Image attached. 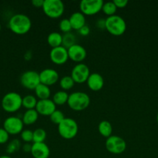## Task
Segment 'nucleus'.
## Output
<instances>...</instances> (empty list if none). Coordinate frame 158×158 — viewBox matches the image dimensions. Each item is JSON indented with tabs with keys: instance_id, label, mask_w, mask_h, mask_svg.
<instances>
[{
	"instance_id": "f257e3e1",
	"label": "nucleus",
	"mask_w": 158,
	"mask_h": 158,
	"mask_svg": "<svg viewBox=\"0 0 158 158\" xmlns=\"http://www.w3.org/2000/svg\"><path fill=\"white\" fill-rule=\"evenodd\" d=\"M9 29L17 35H24L29 32L32 27V21L28 15L18 13L12 15L8 23Z\"/></svg>"
},
{
	"instance_id": "f03ea898",
	"label": "nucleus",
	"mask_w": 158,
	"mask_h": 158,
	"mask_svg": "<svg viewBox=\"0 0 158 158\" xmlns=\"http://www.w3.org/2000/svg\"><path fill=\"white\" fill-rule=\"evenodd\" d=\"M91 103L89 96L81 91L71 94L68 97V105L74 111H82L87 109Z\"/></svg>"
},
{
	"instance_id": "7ed1b4c3",
	"label": "nucleus",
	"mask_w": 158,
	"mask_h": 158,
	"mask_svg": "<svg viewBox=\"0 0 158 158\" xmlns=\"http://www.w3.org/2000/svg\"><path fill=\"white\" fill-rule=\"evenodd\" d=\"M105 29L113 35H122L126 30V23L120 15L108 16L105 19Z\"/></svg>"
},
{
	"instance_id": "20e7f679",
	"label": "nucleus",
	"mask_w": 158,
	"mask_h": 158,
	"mask_svg": "<svg viewBox=\"0 0 158 158\" xmlns=\"http://www.w3.org/2000/svg\"><path fill=\"white\" fill-rule=\"evenodd\" d=\"M57 131L62 138L71 140L74 138L78 133V124L74 119L65 117L64 120L57 125Z\"/></svg>"
},
{
	"instance_id": "39448f33",
	"label": "nucleus",
	"mask_w": 158,
	"mask_h": 158,
	"mask_svg": "<svg viewBox=\"0 0 158 158\" xmlns=\"http://www.w3.org/2000/svg\"><path fill=\"white\" fill-rule=\"evenodd\" d=\"M1 103L6 112L15 113L23 106V97L16 92H9L2 97Z\"/></svg>"
},
{
	"instance_id": "423d86ee",
	"label": "nucleus",
	"mask_w": 158,
	"mask_h": 158,
	"mask_svg": "<svg viewBox=\"0 0 158 158\" xmlns=\"http://www.w3.org/2000/svg\"><path fill=\"white\" fill-rule=\"evenodd\" d=\"M42 9L46 16L57 19L64 14V4L61 0H44Z\"/></svg>"
},
{
	"instance_id": "0eeeda50",
	"label": "nucleus",
	"mask_w": 158,
	"mask_h": 158,
	"mask_svg": "<svg viewBox=\"0 0 158 158\" xmlns=\"http://www.w3.org/2000/svg\"><path fill=\"white\" fill-rule=\"evenodd\" d=\"M105 148L112 154H121L126 149V143L122 137L117 135H112L106 138Z\"/></svg>"
},
{
	"instance_id": "6e6552de",
	"label": "nucleus",
	"mask_w": 158,
	"mask_h": 158,
	"mask_svg": "<svg viewBox=\"0 0 158 158\" xmlns=\"http://www.w3.org/2000/svg\"><path fill=\"white\" fill-rule=\"evenodd\" d=\"M102 0H82L79 5L80 12L85 15H94L102 9Z\"/></svg>"
},
{
	"instance_id": "1a4fd4ad",
	"label": "nucleus",
	"mask_w": 158,
	"mask_h": 158,
	"mask_svg": "<svg viewBox=\"0 0 158 158\" xmlns=\"http://www.w3.org/2000/svg\"><path fill=\"white\" fill-rule=\"evenodd\" d=\"M20 83L26 89H35L40 83V74L33 70L26 71L20 77Z\"/></svg>"
},
{
	"instance_id": "9d476101",
	"label": "nucleus",
	"mask_w": 158,
	"mask_h": 158,
	"mask_svg": "<svg viewBox=\"0 0 158 158\" xmlns=\"http://www.w3.org/2000/svg\"><path fill=\"white\" fill-rule=\"evenodd\" d=\"M90 75V69L86 64L83 63H77L73 67L71 77L76 83H84L87 82Z\"/></svg>"
},
{
	"instance_id": "9b49d317",
	"label": "nucleus",
	"mask_w": 158,
	"mask_h": 158,
	"mask_svg": "<svg viewBox=\"0 0 158 158\" xmlns=\"http://www.w3.org/2000/svg\"><path fill=\"white\" fill-rule=\"evenodd\" d=\"M23 123L22 118L18 117H9L6 119L3 123V128L11 135H16L21 134L23 131Z\"/></svg>"
},
{
	"instance_id": "f8f14e48",
	"label": "nucleus",
	"mask_w": 158,
	"mask_h": 158,
	"mask_svg": "<svg viewBox=\"0 0 158 158\" xmlns=\"http://www.w3.org/2000/svg\"><path fill=\"white\" fill-rule=\"evenodd\" d=\"M50 59L51 62L56 65L64 64L69 59L68 49L64 47L63 46L52 48L50 52Z\"/></svg>"
},
{
	"instance_id": "ddd939ff",
	"label": "nucleus",
	"mask_w": 158,
	"mask_h": 158,
	"mask_svg": "<svg viewBox=\"0 0 158 158\" xmlns=\"http://www.w3.org/2000/svg\"><path fill=\"white\" fill-rule=\"evenodd\" d=\"M40 74V83L46 86H52L59 80V73L57 70L50 68L43 69Z\"/></svg>"
},
{
	"instance_id": "4468645a",
	"label": "nucleus",
	"mask_w": 158,
	"mask_h": 158,
	"mask_svg": "<svg viewBox=\"0 0 158 158\" xmlns=\"http://www.w3.org/2000/svg\"><path fill=\"white\" fill-rule=\"evenodd\" d=\"M56 104L50 99L46 100H39L36 106V110L39 115L50 116L57 110Z\"/></svg>"
},
{
	"instance_id": "2eb2a0df",
	"label": "nucleus",
	"mask_w": 158,
	"mask_h": 158,
	"mask_svg": "<svg viewBox=\"0 0 158 158\" xmlns=\"http://www.w3.org/2000/svg\"><path fill=\"white\" fill-rule=\"evenodd\" d=\"M68 52L70 60L77 63H81L87 56V51L85 48L77 43L68 48Z\"/></svg>"
},
{
	"instance_id": "dca6fc26",
	"label": "nucleus",
	"mask_w": 158,
	"mask_h": 158,
	"mask_svg": "<svg viewBox=\"0 0 158 158\" xmlns=\"http://www.w3.org/2000/svg\"><path fill=\"white\" fill-rule=\"evenodd\" d=\"M33 158H49L50 151L46 143H33L30 151Z\"/></svg>"
},
{
	"instance_id": "f3484780",
	"label": "nucleus",
	"mask_w": 158,
	"mask_h": 158,
	"mask_svg": "<svg viewBox=\"0 0 158 158\" xmlns=\"http://www.w3.org/2000/svg\"><path fill=\"white\" fill-rule=\"evenodd\" d=\"M86 83L88 88L92 91L101 90L103 88L104 84H105L103 77L98 73H90Z\"/></svg>"
},
{
	"instance_id": "a211bd4d",
	"label": "nucleus",
	"mask_w": 158,
	"mask_h": 158,
	"mask_svg": "<svg viewBox=\"0 0 158 158\" xmlns=\"http://www.w3.org/2000/svg\"><path fill=\"white\" fill-rule=\"evenodd\" d=\"M69 21L72 29L75 30H79L82 26L86 25L85 15L81 12H75L71 14L69 18Z\"/></svg>"
},
{
	"instance_id": "6ab92c4d",
	"label": "nucleus",
	"mask_w": 158,
	"mask_h": 158,
	"mask_svg": "<svg viewBox=\"0 0 158 158\" xmlns=\"http://www.w3.org/2000/svg\"><path fill=\"white\" fill-rule=\"evenodd\" d=\"M39 118V114L36 109L26 110L23 114L22 120L25 125H33L37 121Z\"/></svg>"
},
{
	"instance_id": "aec40b11",
	"label": "nucleus",
	"mask_w": 158,
	"mask_h": 158,
	"mask_svg": "<svg viewBox=\"0 0 158 158\" xmlns=\"http://www.w3.org/2000/svg\"><path fill=\"white\" fill-rule=\"evenodd\" d=\"M36 94V97L39 98V100H46L50 99L51 95V90L48 86L40 83L34 89Z\"/></svg>"
},
{
	"instance_id": "412c9836",
	"label": "nucleus",
	"mask_w": 158,
	"mask_h": 158,
	"mask_svg": "<svg viewBox=\"0 0 158 158\" xmlns=\"http://www.w3.org/2000/svg\"><path fill=\"white\" fill-rule=\"evenodd\" d=\"M98 131L102 137L108 138L112 134V126L108 120H102L99 123Z\"/></svg>"
},
{
	"instance_id": "4be33fe9",
	"label": "nucleus",
	"mask_w": 158,
	"mask_h": 158,
	"mask_svg": "<svg viewBox=\"0 0 158 158\" xmlns=\"http://www.w3.org/2000/svg\"><path fill=\"white\" fill-rule=\"evenodd\" d=\"M62 37L63 35L58 32H52L47 35V43L52 48L62 46Z\"/></svg>"
},
{
	"instance_id": "5701e85b",
	"label": "nucleus",
	"mask_w": 158,
	"mask_h": 158,
	"mask_svg": "<svg viewBox=\"0 0 158 158\" xmlns=\"http://www.w3.org/2000/svg\"><path fill=\"white\" fill-rule=\"evenodd\" d=\"M68 97L69 95L66 91L60 90L54 94V95L53 96L52 100L55 103L56 106H62L68 103Z\"/></svg>"
},
{
	"instance_id": "b1692460",
	"label": "nucleus",
	"mask_w": 158,
	"mask_h": 158,
	"mask_svg": "<svg viewBox=\"0 0 158 158\" xmlns=\"http://www.w3.org/2000/svg\"><path fill=\"white\" fill-rule=\"evenodd\" d=\"M37 99L33 95H26L23 97V106L26 110L35 109L37 103Z\"/></svg>"
},
{
	"instance_id": "393cba45",
	"label": "nucleus",
	"mask_w": 158,
	"mask_h": 158,
	"mask_svg": "<svg viewBox=\"0 0 158 158\" xmlns=\"http://www.w3.org/2000/svg\"><path fill=\"white\" fill-rule=\"evenodd\" d=\"M74 44H76V37L74 34L71 33V32L64 34L62 37V46L68 49Z\"/></svg>"
},
{
	"instance_id": "a878e982",
	"label": "nucleus",
	"mask_w": 158,
	"mask_h": 158,
	"mask_svg": "<svg viewBox=\"0 0 158 158\" xmlns=\"http://www.w3.org/2000/svg\"><path fill=\"white\" fill-rule=\"evenodd\" d=\"M74 81L71 76H64L60 80V86L63 90L67 91L71 89L74 86Z\"/></svg>"
},
{
	"instance_id": "bb28decb",
	"label": "nucleus",
	"mask_w": 158,
	"mask_h": 158,
	"mask_svg": "<svg viewBox=\"0 0 158 158\" xmlns=\"http://www.w3.org/2000/svg\"><path fill=\"white\" fill-rule=\"evenodd\" d=\"M46 138V132L43 128H37L33 131V143H43Z\"/></svg>"
},
{
	"instance_id": "cd10ccee",
	"label": "nucleus",
	"mask_w": 158,
	"mask_h": 158,
	"mask_svg": "<svg viewBox=\"0 0 158 158\" xmlns=\"http://www.w3.org/2000/svg\"><path fill=\"white\" fill-rule=\"evenodd\" d=\"M116 10H117V7L116 6L115 3L113 2V1L104 2L103 6H102V11L108 16L116 15Z\"/></svg>"
},
{
	"instance_id": "c85d7f7f",
	"label": "nucleus",
	"mask_w": 158,
	"mask_h": 158,
	"mask_svg": "<svg viewBox=\"0 0 158 158\" xmlns=\"http://www.w3.org/2000/svg\"><path fill=\"white\" fill-rule=\"evenodd\" d=\"M20 148H21L20 140L18 139H13L8 143L7 147H6V152L8 154H13V153L18 151Z\"/></svg>"
},
{
	"instance_id": "c756f323",
	"label": "nucleus",
	"mask_w": 158,
	"mask_h": 158,
	"mask_svg": "<svg viewBox=\"0 0 158 158\" xmlns=\"http://www.w3.org/2000/svg\"><path fill=\"white\" fill-rule=\"evenodd\" d=\"M65 117L64 113L62 112L60 110H56L50 116V121L52 122L54 124L58 125L59 123H61L64 120Z\"/></svg>"
},
{
	"instance_id": "7c9ffc66",
	"label": "nucleus",
	"mask_w": 158,
	"mask_h": 158,
	"mask_svg": "<svg viewBox=\"0 0 158 158\" xmlns=\"http://www.w3.org/2000/svg\"><path fill=\"white\" fill-rule=\"evenodd\" d=\"M59 29L64 33H68V32H71L72 27H71L69 19H63L62 20H60V22L59 23Z\"/></svg>"
},
{
	"instance_id": "2f4dec72",
	"label": "nucleus",
	"mask_w": 158,
	"mask_h": 158,
	"mask_svg": "<svg viewBox=\"0 0 158 158\" xmlns=\"http://www.w3.org/2000/svg\"><path fill=\"white\" fill-rule=\"evenodd\" d=\"M33 131L30 130H23L20 134V137L26 143L33 142Z\"/></svg>"
},
{
	"instance_id": "473e14b6",
	"label": "nucleus",
	"mask_w": 158,
	"mask_h": 158,
	"mask_svg": "<svg viewBox=\"0 0 158 158\" xmlns=\"http://www.w3.org/2000/svg\"><path fill=\"white\" fill-rule=\"evenodd\" d=\"M9 138V134L4 128H0V144L7 143Z\"/></svg>"
},
{
	"instance_id": "72a5a7b5",
	"label": "nucleus",
	"mask_w": 158,
	"mask_h": 158,
	"mask_svg": "<svg viewBox=\"0 0 158 158\" xmlns=\"http://www.w3.org/2000/svg\"><path fill=\"white\" fill-rule=\"evenodd\" d=\"M77 31H78V33L80 34L81 35H82V36H87L88 35H89L90 32H91L90 27L88 25H85V26H82V27Z\"/></svg>"
},
{
	"instance_id": "f704fd0d",
	"label": "nucleus",
	"mask_w": 158,
	"mask_h": 158,
	"mask_svg": "<svg viewBox=\"0 0 158 158\" xmlns=\"http://www.w3.org/2000/svg\"><path fill=\"white\" fill-rule=\"evenodd\" d=\"M113 2L115 3L117 9H123L128 5L129 2L127 0H114Z\"/></svg>"
},
{
	"instance_id": "c9c22d12",
	"label": "nucleus",
	"mask_w": 158,
	"mask_h": 158,
	"mask_svg": "<svg viewBox=\"0 0 158 158\" xmlns=\"http://www.w3.org/2000/svg\"><path fill=\"white\" fill-rule=\"evenodd\" d=\"M96 26L100 29H105V19H100L96 22Z\"/></svg>"
},
{
	"instance_id": "e433bc0d",
	"label": "nucleus",
	"mask_w": 158,
	"mask_h": 158,
	"mask_svg": "<svg viewBox=\"0 0 158 158\" xmlns=\"http://www.w3.org/2000/svg\"><path fill=\"white\" fill-rule=\"evenodd\" d=\"M44 0H33L32 5L36 8H42L43 6Z\"/></svg>"
},
{
	"instance_id": "4c0bfd02",
	"label": "nucleus",
	"mask_w": 158,
	"mask_h": 158,
	"mask_svg": "<svg viewBox=\"0 0 158 158\" xmlns=\"http://www.w3.org/2000/svg\"><path fill=\"white\" fill-rule=\"evenodd\" d=\"M31 148H32V145L29 144V143H26L25 144H23V150L25 152L28 153L31 151Z\"/></svg>"
},
{
	"instance_id": "58836bf2",
	"label": "nucleus",
	"mask_w": 158,
	"mask_h": 158,
	"mask_svg": "<svg viewBox=\"0 0 158 158\" xmlns=\"http://www.w3.org/2000/svg\"><path fill=\"white\" fill-rule=\"evenodd\" d=\"M0 158H12V157H9V156H8V155H3V156H1Z\"/></svg>"
},
{
	"instance_id": "ea45409f",
	"label": "nucleus",
	"mask_w": 158,
	"mask_h": 158,
	"mask_svg": "<svg viewBox=\"0 0 158 158\" xmlns=\"http://www.w3.org/2000/svg\"><path fill=\"white\" fill-rule=\"evenodd\" d=\"M156 122H157L158 123V112H157V114H156Z\"/></svg>"
},
{
	"instance_id": "a19ab883",
	"label": "nucleus",
	"mask_w": 158,
	"mask_h": 158,
	"mask_svg": "<svg viewBox=\"0 0 158 158\" xmlns=\"http://www.w3.org/2000/svg\"><path fill=\"white\" fill-rule=\"evenodd\" d=\"M1 28H2V26H1V23H0V31H1Z\"/></svg>"
}]
</instances>
